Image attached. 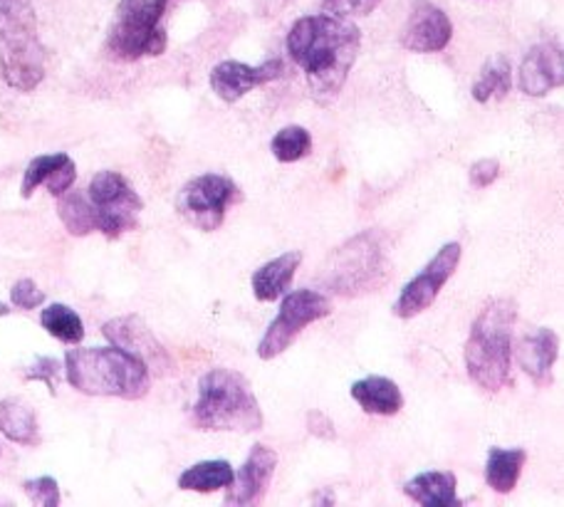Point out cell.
<instances>
[{
    "label": "cell",
    "instance_id": "7",
    "mask_svg": "<svg viewBox=\"0 0 564 507\" xmlns=\"http://www.w3.org/2000/svg\"><path fill=\"white\" fill-rule=\"evenodd\" d=\"M166 3L169 0H122L107 40L112 57L134 63L141 57L164 55L166 33L159 23Z\"/></svg>",
    "mask_w": 564,
    "mask_h": 507
},
{
    "label": "cell",
    "instance_id": "22",
    "mask_svg": "<svg viewBox=\"0 0 564 507\" xmlns=\"http://www.w3.org/2000/svg\"><path fill=\"white\" fill-rule=\"evenodd\" d=\"M528 463V453L522 449H490L486 481L496 493L508 495L516 490V485L522 475V468Z\"/></svg>",
    "mask_w": 564,
    "mask_h": 507
},
{
    "label": "cell",
    "instance_id": "2",
    "mask_svg": "<svg viewBox=\"0 0 564 507\" xmlns=\"http://www.w3.org/2000/svg\"><path fill=\"white\" fill-rule=\"evenodd\" d=\"M65 379L87 397L137 401L151 389L149 367L122 347H83L65 354Z\"/></svg>",
    "mask_w": 564,
    "mask_h": 507
},
{
    "label": "cell",
    "instance_id": "12",
    "mask_svg": "<svg viewBox=\"0 0 564 507\" xmlns=\"http://www.w3.org/2000/svg\"><path fill=\"white\" fill-rule=\"evenodd\" d=\"M453 37V25L448 15L429 0H416L411 8L404 30H401V45L409 53L431 55L446 50Z\"/></svg>",
    "mask_w": 564,
    "mask_h": 507
},
{
    "label": "cell",
    "instance_id": "10",
    "mask_svg": "<svg viewBox=\"0 0 564 507\" xmlns=\"http://www.w3.org/2000/svg\"><path fill=\"white\" fill-rule=\"evenodd\" d=\"M332 314V302L317 290H295L285 295L278 317L270 324L265 337L258 344L260 359H275L285 352L297 334L312 322L325 320Z\"/></svg>",
    "mask_w": 564,
    "mask_h": 507
},
{
    "label": "cell",
    "instance_id": "1",
    "mask_svg": "<svg viewBox=\"0 0 564 507\" xmlns=\"http://www.w3.org/2000/svg\"><path fill=\"white\" fill-rule=\"evenodd\" d=\"M361 33L355 23L337 15H307L290 28L288 53L305 73L310 93L319 105L335 101L355 67Z\"/></svg>",
    "mask_w": 564,
    "mask_h": 507
},
{
    "label": "cell",
    "instance_id": "3",
    "mask_svg": "<svg viewBox=\"0 0 564 507\" xmlns=\"http://www.w3.org/2000/svg\"><path fill=\"white\" fill-rule=\"evenodd\" d=\"M194 423L200 431L253 433L263 429V411L243 374L218 367L198 381Z\"/></svg>",
    "mask_w": 564,
    "mask_h": 507
},
{
    "label": "cell",
    "instance_id": "21",
    "mask_svg": "<svg viewBox=\"0 0 564 507\" xmlns=\"http://www.w3.org/2000/svg\"><path fill=\"white\" fill-rule=\"evenodd\" d=\"M0 433L20 445H37L40 425L33 406L15 397L0 401Z\"/></svg>",
    "mask_w": 564,
    "mask_h": 507
},
{
    "label": "cell",
    "instance_id": "5",
    "mask_svg": "<svg viewBox=\"0 0 564 507\" xmlns=\"http://www.w3.org/2000/svg\"><path fill=\"white\" fill-rule=\"evenodd\" d=\"M0 73L18 93H33L45 79L33 0H0Z\"/></svg>",
    "mask_w": 564,
    "mask_h": 507
},
{
    "label": "cell",
    "instance_id": "35",
    "mask_svg": "<svg viewBox=\"0 0 564 507\" xmlns=\"http://www.w3.org/2000/svg\"><path fill=\"white\" fill-rule=\"evenodd\" d=\"M10 312V308H8V304H3V302H0V317H3V314H8Z\"/></svg>",
    "mask_w": 564,
    "mask_h": 507
},
{
    "label": "cell",
    "instance_id": "9",
    "mask_svg": "<svg viewBox=\"0 0 564 507\" xmlns=\"http://www.w3.org/2000/svg\"><path fill=\"white\" fill-rule=\"evenodd\" d=\"M238 198V186L224 174H204L191 179L178 191L176 211L188 226L214 233L224 226L228 206Z\"/></svg>",
    "mask_w": 564,
    "mask_h": 507
},
{
    "label": "cell",
    "instance_id": "32",
    "mask_svg": "<svg viewBox=\"0 0 564 507\" xmlns=\"http://www.w3.org/2000/svg\"><path fill=\"white\" fill-rule=\"evenodd\" d=\"M75 179H77V166H75V161L73 159H67L63 166H57L53 174H50V179L45 181V188H47V194L50 196H55V198H59L65 194V191H69L73 188V184H75Z\"/></svg>",
    "mask_w": 564,
    "mask_h": 507
},
{
    "label": "cell",
    "instance_id": "29",
    "mask_svg": "<svg viewBox=\"0 0 564 507\" xmlns=\"http://www.w3.org/2000/svg\"><path fill=\"white\" fill-rule=\"evenodd\" d=\"M23 490H25L28 498L40 507H57L59 505V485H57L55 478H50V475L25 481Z\"/></svg>",
    "mask_w": 564,
    "mask_h": 507
},
{
    "label": "cell",
    "instance_id": "27",
    "mask_svg": "<svg viewBox=\"0 0 564 507\" xmlns=\"http://www.w3.org/2000/svg\"><path fill=\"white\" fill-rule=\"evenodd\" d=\"M312 149V137L305 127L290 125L280 129L278 134L270 141V151L282 164H292V161H300L310 154Z\"/></svg>",
    "mask_w": 564,
    "mask_h": 507
},
{
    "label": "cell",
    "instance_id": "18",
    "mask_svg": "<svg viewBox=\"0 0 564 507\" xmlns=\"http://www.w3.org/2000/svg\"><path fill=\"white\" fill-rule=\"evenodd\" d=\"M300 262H302V252L290 250V252H282L280 258L265 262L263 268H258L253 280H250L256 300L275 302L285 295L290 290L292 278H295V272L300 268Z\"/></svg>",
    "mask_w": 564,
    "mask_h": 507
},
{
    "label": "cell",
    "instance_id": "23",
    "mask_svg": "<svg viewBox=\"0 0 564 507\" xmlns=\"http://www.w3.org/2000/svg\"><path fill=\"white\" fill-rule=\"evenodd\" d=\"M234 475L236 471L228 461H204L178 475V488L191 493H216L228 488Z\"/></svg>",
    "mask_w": 564,
    "mask_h": 507
},
{
    "label": "cell",
    "instance_id": "11",
    "mask_svg": "<svg viewBox=\"0 0 564 507\" xmlns=\"http://www.w3.org/2000/svg\"><path fill=\"white\" fill-rule=\"evenodd\" d=\"M460 262V242H446L419 276L406 282L399 300L394 302V314L401 320H414L436 302L441 288L453 278Z\"/></svg>",
    "mask_w": 564,
    "mask_h": 507
},
{
    "label": "cell",
    "instance_id": "17",
    "mask_svg": "<svg viewBox=\"0 0 564 507\" xmlns=\"http://www.w3.org/2000/svg\"><path fill=\"white\" fill-rule=\"evenodd\" d=\"M557 334L547 330V327H540L528 337H522L520 347H518V362L522 371L528 374L530 379H535L540 387H545V384L552 381V367H555L557 362Z\"/></svg>",
    "mask_w": 564,
    "mask_h": 507
},
{
    "label": "cell",
    "instance_id": "15",
    "mask_svg": "<svg viewBox=\"0 0 564 507\" xmlns=\"http://www.w3.org/2000/svg\"><path fill=\"white\" fill-rule=\"evenodd\" d=\"M105 337L115 344V347H122L129 354H134L141 362L147 364L149 369H166L169 357L161 344L154 339V334L147 330V324L139 317H117L105 324Z\"/></svg>",
    "mask_w": 564,
    "mask_h": 507
},
{
    "label": "cell",
    "instance_id": "34",
    "mask_svg": "<svg viewBox=\"0 0 564 507\" xmlns=\"http://www.w3.org/2000/svg\"><path fill=\"white\" fill-rule=\"evenodd\" d=\"M500 176V161L498 159H480L470 166V184L476 188H486Z\"/></svg>",
    "mask_w": 564,
    "mask_h": 507
},
{
    "label": "cell",
    "instance_id": "8",
    "mask_svg": "<svg viewBox=\"0 0 564 507\" xmlns=\"http://www.w3.org/2000/svg\"><path fill=\"white\" fill-rule=\"evenodd\" d=\"M87 198L95 208L97 230L105 233L107 238L115 240L139 226V213L144 208V201L117 171H99L89 181Z\"/></svg>",
    "mask_w": 564,
    "mask_h": 507
},
{
    "label": "cell",
    "instance_id": "4",
    "mask_svg": "<svg viewBox=\"0 0 564 507\" xmlns=\"http://www.w3.org/2000/svg\"><path fill=\"white\" fill-rule=\"evenodd\" d=\"M516 317V304L510 300H496L473 322L466 342V369L482 391L498 393L510 381Z\"/></svg>",
    "mask_w": 564,
    "mask_h": 507
},
{
    "label": "cell",
    "instance_id": "20",
    "mask_svg": "<svg viewBox=\"0 0 564 507\" xmlns=\"http://www.w3.org/2000/svg\"><path fill=\"white\" fill-rule=\"evenodd\" d=\"M404 493L423 507H458V478L446 471H429L404 485Z\"/></svg>",
    "mask_w": 564,
    "mask_h": 507
},
{
    "label": "cell",
    "instance_id": "26",
    "mask_svg": "<svg viewBox=\"0 0 564 507\" xmlns=\"http://www.w3.org/2000/svg\"><path fill=\"white\" fill-rule=\"evenodd\" d=\"M40 324H43V330L50 337L65 344H79L85 337L83 317H79L73 308H67V304H47V308L40 312Z\"/></svg>",
    "mask_w": 564,
    "mask_h": 507
},
{
    "label": "cell",
    "instance_id": "25",
    "mask_svg": "<svg viewBox=\"0 0 564 507\" xmlns=\"http://www.w3.org/2000/svg\"><path fill=\"white\" fill-rule=\"evenodd\" d=\"M57 216L69 236H89V233L97 230L93 203H89L87 194H79V191H65L59 196Z\"/></svg>",
    "mask_w": 564,
    "mask_h": 507
},
{
    "label": "cell",
    "instance_id": "30",
    "mask_svg": "<svg viewBox=\"0 0 564 507\" xmlns=\"http://www.w3.org/2000/svg\"><path fill=\"white\" fill-rule=\"evenodd\" d=\"M381 0H322V13L337 18H365Z\"/></svg>",
    "mask_w": 564,
    "mask_h": 507
},
{
    "label": "cell",
    "instance_id": "31",
    "mask_svg": "<svg viewBox=\"0 0 564 507\" xmlns=\"http://www.w3.org/2000/svg\"><path fill=\"white\" fill-rule=\"evenodd\" d=\"M10 302H13L18 310H37L40 304L45 302V292L30 278H23L10 288Z\"/></svg>",
    "mask_w": 564,
    "mask_h": 507
},
{
    "label": "cell",
    "instance_id": "13",
    "mask_svg": "<svg viewBox=\"0 0 564 507\" xmlns=\"http://www.w3.org/2000/svg\"><path fill=\"white\" fill-rule=\"evenodd\" d=\"M282 75V63L275 60H268L260 67H250L246 63H236V60H226V63L216 65L210 69V87L214 93L228 101V105H236L238 99H243L250 89L270 83V79H278Z\"/></svg>",
    "mask_w": 564,
    "mask_h": 507
},
{
    "label": "cell",
    "instance_id": "24",
    "mask_svg": "<svg viewBox=\"0 0 564 507\" xmlns=\"http://www.w3.org/2000/svg\"><path fill=\"white\" fill-rule=\"evenodd\" d=\"M512 87V69L506 55H496L490 57L486 65L480 69V77L478 83L473 85V99L480 101V105H486L490 99H502Z\"/></svg>",
    "mask_w": 564,
    "mask_h": 507
},
{
    "label": "cell",
    "instance_id": "14",
    "mask_svg": "<svg viewBox=\"0 0 564 507\" xmlns=\"http://www.w3.org/2000/svg\"><path fill=\"white\" fill-rule=\"evenodd\" d=\"M275 468H278V453L273 449H268V445L258 443L256 449L250 451L248 461L240 465V471L234 475V481H230L226 503L253 505L263 500Z\"/></svg>",
    "mask_w": 564,
    "mask_h": 507
},
{
    "label": "cell",
    "instance_id": "28",
    "mask_svg": "<svg viewBox=\"0 0 564 507\" xmlns=\"http://www.w3.org/2000/svg\"><path fill=\"white\" fill-rule=\"evenodd\" d=\"M67 159L69 157L65 151H57V154H43L30 161L23 174V184H20V194H23V198H30L40 186H45L50 174H53L57 166H63Z\"/></svg>",
    "mask_w": 564,
    "mask_h": 507
},
{
    "label": "cell",
    "instance_id": "16",
    "mask_svg": "<svg viewBox=\"0 0 564 507\" xmlns=\"http://www.w3.org/2000/svg\"><path fill=\"white\" fill-rule=\"evenodd\" d=\"M562 47L557 43L535 45L520 65V89L528 97H545L562 85Z\"/></svg>",
    "mask_w": 564,
    "mask_h": 507
},
{
    "label": "cell",
    "instance_id": "6",
    "mask_svg": "<svg viewBox=\"0 0 564 507\" xmlns=\"http://www.w3.org/2000/svg\"><path fill=\"white\" fill-rule=\"evenodd\" d=\"M389 252L381 233L367 230L332 252L325 268V285L337 295H361L387 280Z\"/></svg>",
    "mask_w": 564,
    "mask_h": 507
},
{
    "label": "cell",
    "instance_id": "36",
    "mask_svg": "<svg viewBox=\"0 0 564 507\" xmlns=\"http://www.w3.org/2000/svg\"><path fill=\"white\" fill-rule=\"evenodd\" d=\"M0 459H3V449H0Z\"/></svg>",
    "mask_w": 564,
    "mask_h": 507
},
{
    "label": "cell",
    "instance_id": "19",
    "mask_svg": "<svg viewBox=\"0 0 564 507\" xmlns=\"http://www.w3.org/2000/svg\"><path fill=\"white\" fill-rule=\"evenodd\" d=\"M351 399L359 409L371 416H397L404 409V397L397 381L387 377H365L351 384Z\"/></svg>",
    "mask_w": 564,
    "mask_h": 507
},
{
    "label": "cell",
    "instance_id": "33",
    "mask_svg": "<svg viewBox=\"0 0 564 507\" xmlns=\"http://www.w3.org/2000/svg\"><path fill=\"white\" fill-rule=\"evenodd\" d=\"M59 374V362L57 359H50V357H40L35 359L33 367H28L25 371V379H37V381H45L50 393H55V377Z\"/></svg>",
    "mask_w": 564,
    "mask_h": 507
}]
</instances>
